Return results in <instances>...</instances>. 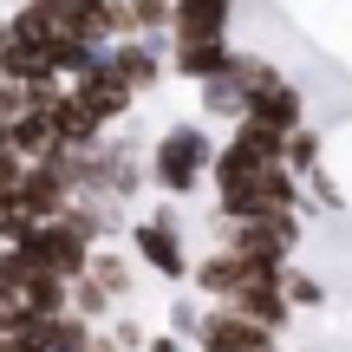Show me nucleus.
Listing matches in <instances>:
<instances>
[{
    "mask_svg": "<svg viewBox=\"0 0 352 352\" xmlns=\"http://www.w3.org/2000/svg\"><path fill=\"white\" fill-rule=\"evenodd\" d=\"M215 164V144L202 124H170L164 138H157V157H151V183L164 189V196H189V189L209 176Z\"/></svg>",
    "mask_w": 352,
    "mask_h": 352,
    "instance_id": "nucleus-1",
    "label": "nucleus"
},
{
    "mask_svg": "<svg viewBox=\"0 0 352 352\" xmlns=\"http://www.w3.org/2000/svg\"><path fill=\"white\" fill-rule=\"evenodd\" d=\"M131 248H138V261H151L164 280H189V254H183V215H176V209L138 215V222H131Z\"/></svg>",
    "mask_w": 352,
    "mask_h": 352,
    "instance_id": "nucleus-2",
    "label": "nucleus"
},
{
    "mask_svg": "<svg viewBox=\"0 0 352 352\" xmlns=\"http://www.w3.org/2000/svg\"><path fill=\"white\" fill-rule=\"evenodd\" d=\"M241 118L280 131V138H294V131H307V91L280 72V78H267V85H254L248 98H241Z\"/></svg>",
    "mask_w": 352,
    "mask_h": 352,
    "instance_id": "nucleus-3",
    "label": "nucleus"
},
{
    "mask_svg": "<svg viewBox=\"0 0 352 352\" xmlns=\"http://www.w3.org/2000/svg\"><path fill=\"white\" fill-rule=\"evenodd\" d=\"M26 254H33V261L46 267V274H59L65 287H72V280L91 267V241H85V235H72L65 222H46L33 241H26Z\"/></svg>",
    "mask_w": 352,
    "mask_h": 352,
    "instance_id": "nucleus-4",
    "label": "nucleus"
},
{
    "mask_svg": "<svg viewBox=\"0 0 352 352\" xmlns=\"http://www.w3.org/2000/svg\"><path fill=\"white\" fill-rule=\"evenodd\" d=\"M228 314L248 320V327H261V333H280L294 320V307H287V294H280V280H248V287H235Z\"/></svg>",
    "mask_w": 352,
    "mask_h": 352,
    "instance_id": "nucleus-5",
    "label": "nucleus"
},
{
    "mask_svg": "<svg viewBox=\"0 0 352 352\" xmlns=\"http://www.w3.org/2000/svg\"><path fill=\"white\" fill-rule=\"evenodd\" d=\"M228 65H235L228 39H176V52H170V72H176V78H196V85L228 78Z\"/></svg>",
    "mask_w": 352,
    "mask_h": 352,
    "instance_id": "nucleus-6",
    "label": "nucleus"
},
{
    "mask_svg": "<svg viewBox=\"0 0 352 352\" xmlns=\"http://www.w3.org/2000/svg\"><path fill=\"white\" fill-rule=\"evenodd\" d=\"M235 0H170V33L176 39H228Z\"/></svg>",
    "mask_w": 352,
    "mask_h": 352,
    "instance_id": "nucleus-7",
    "label": "nucleus"
},
{
    "mask_svg": "<svg viewBox=\"0 0 352 352\" xmlns=\"http://www.w3.org/2000/svg\"><path fill=\"white\" fill-rule=\"evenodd\" d=\"M104 65H111V72H118V85H124L131 98H138V91H151L157 78L170 72V65L157 59V52L144 46V39H124V46H118V52H111V59H104Z\"/></svg>",
    "mask_w": 352,
    "mask_h": 352,
    "instance_id": "nucleus-8",
    "label": "nucleus"
},
{
    "mask_svg": "<svg viewBox=\"0 0 352 352\" xmlns=\"http://www.w3.org/2000/svg\"><path fill=\"white\" fill-rule=\"evenodd\" d=\"M170 26V0H131L118 7V39H144V33H164Z\"/></svg>",
    "mask_w": 352,
    "mask_h": 352,
    "instance_id": "nucleus-9",
    "label": "nucleus"
},
{
    "mask_svg": "<svg viewBox=\"0 0 352 352\" xmlns=\"http://www.w3.org/2000/svg\"><path fill=\"white\" fill-rule=\"evenodd\" d=\"M65 314L91 327V320H104V314H111V294H104V287H98L91 274H78L72 287H65Z\"/></svg>",
    "mask_w": 352,
    "mask_h": 352,
    "instance_id": "nucleus-10",
    "label": "nucleus"
},
{
    "mask_svg": "<svg viewBox=\"0 0 352 352\" xmlns=\"http://www.w3.org/2000/svg\"><path fill=\"white\" fill-rule=\"evenodd\" d=\"M85 274L98 280L104 294H111V307H118V300H131V261H124V254H91Z\"/></svg>",
    "mask_w": 352,
    "mask_h": 352,
    "instance_id": "nucleus-11",
    "label": "nucleus"
},
{
    "mask_svg": "<svg viewBox=\"0 0 352 352\" xmlns=\"http://www.w3.org/2000/svg\"><path fill=\"white\" fill-rule=\"evenodd\" d=\"M280 170L287 176H320V131H294L287 151H280Z\"/></svg>",
    "mask_w": 352,
    "mask_h": 352,
    "instance_id": "nucleus-12",
    "label": "nucleus"
},
{
    "mask_svg": "<svg viewBox=\"0 0 352 352\" xmlns=\"http://www.w3.org/2000/svg\"><path fill=\"white\" fill-rule=\"evenodd\" d=\"M91 340H98V333H91L85 320H72V314H59L46 327V352H91Z\"/></svg>",
    "mask_w": 352,
    "mask_h": 352,
    "instance_id": "nucleus-13",
    "label": "nucleus"
},
{
    "mask_svg": "<svg viewBox=\"0 0 352 352\" xmlns=\"http://www.w3.org/2000/svg\"><path fill=\"white\" fill-rule=\"evenodd\" d=\"M202 111H209V118H235V124H241V85H235V78L202 85Z\"/></svg>",
    "mask_w": 352,
    "mask_h": 352,
    "instance_id": "nucleus-14",
    "label": "nucleus"
},
{
    "mask_svg": "<svg viewBox=\"0 0 352 352\" xmlns=\"http://www.w3.org/2000/svg\"><path fill=\"white\" fill-rule=\"evenodd\" d=\"M280 294H287V307H320L327 300V287H320L307 267H287V274H280Z\"/></svg>",
    "mask_w": 352,
    "mask_h": 352,
    "instance_id": "nucleus-15",
    "label": "nucleus"
},
{
    "mask_svg": "<svg viewBox=\"0 0 352 352\" xmlns=\"http://www.w3.org/2000/svg\"><path fill=\"white\" fill-rule=\"evenodd\" d=\"M196 327H202V314L189 307V294H176L170 300V340H196Z\"/></svg>",
    "mask_w": 352,
    "mask_h": 352,
    "instance_id": "nucleus-16",
    "label": "nucleus"
},
{
    "mask_svg": "<svg viewBox=\"0 0 352 352\" xmlns=\"http://www.w3.org/2000/svg\"><path fill=\"white\" fill-rule=\"evenodd\" d=\"M20 183H26V164L13 151H0V202H13L20 196Z\"/></svg>",
    "mask_w": 352,
    "mask_h": 352,
    "instance_id": "nucleus-17",
    "label": "nucleus"
},
{
    "mask_svg": "<svg viewBox=\"0 0 352 352\" xmlns=\"http://www.w3.org/2000/svg\"><path fill=\"white\" fill-rule=\"evenodd\" d=\"M111 340H118V352H144V346H151L138 320H118V333H111Z\"/></svg>",
    "mask_w": 352,
    "mask_h": 352,
    "instance_id": "nucleus-18",
    "label": "nucleus"
},
{
    "mask_svg": "<svg viewBox=\"0 0 352 352\" xmlns=\"http://www.w3.org/2000/svg\"><path fill=\"white\" fill-rule=\"evenodd\" d=\"M20 111H26V91L20 85H0V124H13Z\"/></svg>",
    "mask_w": 352,
    "mask_h": 352,
    "instance_id": "nucleus-19",
    "label": "nucleus"
},
{
    "mask_svg": "<svg viewBox=\"0 0 352 352\" xmlns=\"http://www.w3.org/2000/svg\"><path fill=\"white\" fill-rule=\"evenodd\" d=\"M144 352H183V340H151Z\"/></svg>",
    "mask_w": 352,
    "mask_h": 352,
    "instance_id": "nucleus-20",
    "label": "nucleus"
},
{
    "mask_svg": "<svg viewBox=\"0 0 352 352\" xmlns=\"http://www.w3.org/2000/svg\"><path fill=\"white\" fill-rule=\"evenodd\" d=\"M7 209H13V202H0V222H7Z\"/></svg>",
    "mask_w": 352,
    "mask_h": 352,
    "instance_id": "nucleus-21",
    "label": "nucleus"
},
{
    "mask_svg": "<svg viewBox=\"0 0 352 352\" xmlns=\"http://www.w3.org/2000/svg\"><path fill=\"white\" fill-rule=\"evenodd\" d=\"M104 7H131V0H104Z\"/></svg>",
    "mask_w": 352,
    "mask_h": 352,
    "instance_id": "nucleus-22",
    "label": "nucleus"
}]
</instances>
